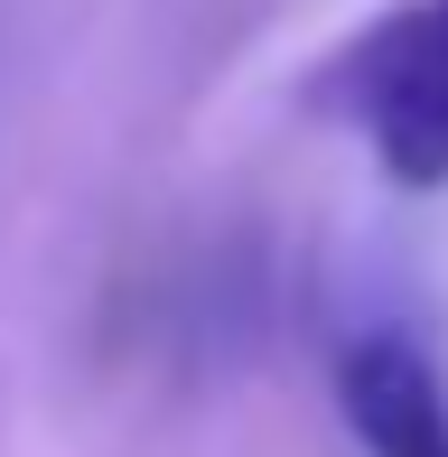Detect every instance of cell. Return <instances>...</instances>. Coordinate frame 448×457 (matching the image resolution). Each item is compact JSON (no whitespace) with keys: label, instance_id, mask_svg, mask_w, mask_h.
Masks as SVG:
<instances>
[{"label":"cell","instance_id":"2","mask_svg":"<svg viewBox=\"0 0 448 457\" xmlns=\"http://www.w3.org/2000/svg\"><path fill=\"white\" fill-rule=\"evenodd\" d=\"M336 411L364 457H448V383L411 327H355L336 345Z\"/></svg>","mask_w":448,"mask_h":457},{"label":"cell","instance_id":"1","mask_svg":"<svg viewBox=\"0 0 448 457\" xmlns=\"http://www.w3.org/2000/svg\"><path fill=\"white\" fill-rule=\"evenodd\" d=\"M318 103L383 159L393 187H448V0H402L345 37Z\"/></svg>","mask_w":448,"mask_h":457}]
</instances>
